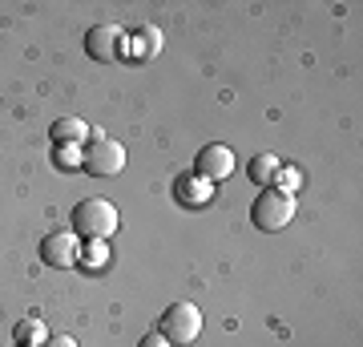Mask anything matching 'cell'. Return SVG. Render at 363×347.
<instances>
[{
	"label": "cell",
	"mask_w": 363,
	"mask_h": 347,
	"mask_svg": "<svg viewBox=\"0 0 363 347\" xmlns=\"http://www.w3.org/2000/svg\"><path fill=\"white\" fill-rule=\"evenodd\" d=\"M69 222H73V231L85 234L89 243H101V238H109V234L117 231V210H113V202H105V198H81V202L73 206Z\"/></svg>",
	"instance_id": "cell-1"
},
{
	"label": "cell",
	"mask_w": 363,
	"mask_h": 347,
	"mask_svg": "<svg viewBox=\"0 0 363 347\" xmlns=\"http://www.w3.org/2000/svg\"><path fill=\"white\" fill-rule=\"evenodd\" d=\"M85 250H89V255H85V267H105V258H109L105 243H89Z\"/></svg>",
	"instance_id": "cell-13"
},
{
	"label": "cell",
	"mask_w": 363,
	"mask_h": 347,
	"mask_svg": "<svg viewBox=\"0 0 363 347\" xmlns=\"http://www.w3.org/2000/svg\"><path fill=\"white\" fill-rule=\"evenodd\" d=\"M274 182H283V194H295L298 190V170H279Z\"/></svg>",
	"instance_id": "cell-15"
},
{
	"label": "cell",
	"mask_w": 363,
	"mask_h": 347,
	"mask_svg": "<svg viewBox=\"0 0 363 347\" xmlns=\"http://www.w3.org/2000/svg\"><path fill=\"white\" fill-rule=\"evenodd\" d=\"M198 331H202V311L194 303H169L162 311V323H157V335H166L169 343H194Z\"/></svg>",
	"instance_id": "cell-2"
},
{
	"label": "cell",
	"mask_w": 363,
	"mask_h": 347,
	"mask_svg": "<svg viewBox=\"0 0 363 347\" xmlns=\"http://www.w3.org/2000/svg\"><path fill=\"white\" fill-rule=\"evenodd\" d=\"M52 142L57 145H77L81 138H85V121H77V117H61V121H52Z\"/></svg>",
	"instance_id": "cell-11"
},
{
	"label": "cell",
	"mask_w": 363,
	"mask_h": 347,
	"mask_svg": "<svg viewBox=\"0 0 363 347\" xmlns=\"http://www.w3.org/2000/svg\"><path fill=\"white\" fill-rule=\"evenodd\" d=\"M57 166H65V170L81 166V154L73 150V145H57Z\"/></svg>",
	"instance_id": "cell-14"
},
{
	"label": "cell",
	"mask_w": 363,
	"mask_h": 347,
	"mask_svg": "<svg viewBox=\"0 0 363 347\" xmlns=\"http://www.w3.org/2000/svg\"><path fill=\"white\" fill-rule=\"evenodd\" d=\"M40 263L45 267H57V270H65L77 263V238H73V231H49L45 238H40Z\"/></svg>",
	"instance_id": "cell-6"
},
{
	"label": "cell",
	"mask_w": 363,
	"mask_h": 347,
	"mask_svg": "<svg viewBox=\"0 0 363 347\" xmlns=\"http://www.w3.org/2000/svg\"><path fill=\"white\" fill-rule=\"evenodd\" d=\"M13 339H16V347H37V343H45V323L40 319H21L13 327Z\"/></svg>",
	"instance_id": "cell-12"
},
{
	"label": "cell",
	"mask_w": 363,
	"mask_h": 347,
	"mask_svg": "<svg viewBox=\"0 0 363 347\" xmlns=\"http://www.w3.org/2000/svg\"><path fill=\"white\" fill-rule=\"evenodd\" d=\"M174 198H178L182 206H202V202H210V182L202 178V174H194V170H186V174H178V182H174Z\"/></svg>",
	"instance_id": "cell-8"
},
{
	"label": "cell",
	"mask_w": 363,
	"mask_h": 347,
	"mask_svg": "<svg viewBox=\"0 0 363 347\" xmlns=\"http://www.w3.org/2000/svg\"><path fill=\"white\" fill-rule=\"evenodd\" d=\"M247 170H250V182H259V186H274V178H279V170H283V166H279V158H274V154H255Z\"/></svg>",
	"instance_id": "cell-10"
},
{
	"label": "cell",
	"mask_w": 363,
	"mask_h": 347,
	"mask_svg": "<svg viewBox=\"0 0 363 347\" xmlns=\"http://www.w3.org/2000/svg\"><path fill=\"white\" fill-rule=\"evenodd\" d=\"M40 347H77V343H73L69 335H49V339H45Z\"/></svg>",
	"instance_id": "cell-16"
},
{
	"label": "cell",
	"mask_w": 363,
	"mask_h": 347,
	"mask_svg": "<svg viewBox=\"0 0 363 347\" xmlns=\"http://www.w3.org/2000/svg\"><path fill=\"white\" fill-rule=\"evenodd\" d=\"M125 49H130L133 61H154L157 53H162V33H157V28H138V33L125 37Z\"/></svg>",
	"instance_id": "cell-9"
},
{
	"label": "cell",
	"mask_w": 363,
	"mask_h": 347,
	"mask_svg": "<svg viewBox=\"0 0 363 347\" xmlns=\"http://www.w3.org/2000/svg\"><path fill=\"white\" fill-rule=\"evenodd\" d=\"M121 49H125V28L121 25H97L85 33V53L93 61H121Z\"/></svg>",
	"instance_id": "cell-5"
},
{
	"label": "cell",
	"mask_w": 363,
	"mask_h": 347,
	"mask_svg": "<svg viewBox=\"0 0 363 347\" xmlns=\"http://www.w3.org/2000/svg\"><path fill=\"white\" fill-rule=\"evenodd\" d=\"M234 170V154L226 150V145H206L202 154H198V170L194 174H202L206 182H218V178H226Z\"/></svg>",
	"instance_id": "cell-7"
},
{
	"label": "cell",
	"mask_w": 363,
	"mask_h": 347,
	"mask_svg": "<svg viewBox=\"0 0 363 347\" xmlns=\"http://www.w3.org/2000/svg\"><path fill=\"white\" fill-rule=\"evenodd\" d=\"M81 166L89 170L93 178H113V174H121V166H125V150H121V142L97 133L89 142V150L81 154Z\"/></svg>",
	"instance_id": "cell-4"
},
{
	"label": "cell",
	"mask_w": 363,
	"mask_h": 347,
	"mask_svg": "<svg viewBox=\"0 0 363 347\" xmlns=\"http://www.w3.org/2000/svg\"><path fill=\"white\" fill-rule=\"evenodd\" d=\"M138 347H169V339H166V335H145V339H142V343H138Z\"/></svg>",
	"instance_id": "cell-17"
},
{
	"label": "cell",
	"mask_w": 363,
	"mask_h": 347,
	"mask_svg": "<svg viewBox=\"0 0 363 347\" xmlns=\"http://www.w3.org/2000/svg\"><path fill=\"white\" fill-rule=\"evenodd\" d=\"M250 219H255L259 231H283V226H291V219H295V194L262 190L255 210H250Z\"/></svg>",
	"instance_id": "cell-3"
}]
</instances>
